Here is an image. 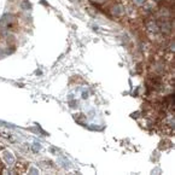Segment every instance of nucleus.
Listing matches in <instances>:
<instances>
[{"mask_svg":"<svg viewBox=\"0 0 175 175\" xmlns=\"http://www.w3.org/2000/svg\"><path fill=\"white\" fill-rule=\"evenodd\" d=\"M134 3H135V4H138V5H141V4H144V3H145V0H134Z\"/></svg>","mask_w":175,"mask_h":175,"instance_id":"obj_1","label":"nucleus"}]
</instances>
